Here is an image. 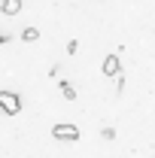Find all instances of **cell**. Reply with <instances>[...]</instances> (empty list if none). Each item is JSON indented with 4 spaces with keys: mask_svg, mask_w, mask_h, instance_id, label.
Listing matches in <instances>:
<instances>
[{
    "mask_svg": "<svg viewBox=\"0 0 155 158\" xmlns=\"http://www.w3.org/2000/svg\"><path fill=\"white\" fill-rule=\"evenodd\" d=\"M0 113H6V116H19L21 113V98L15 91H0Z\"/></svg>",
    "mask_w": 155,
    "mask_h": 158,
    "instance_id": "6da1fadb",
    "label": "cell"
},
{
    "mask_svg": "<svg viewBox=\"0 0 155 158\" xmlns=\"http://www.w3.org/2000/svg\"><path fill=\"white\" fill-rule=\"evenodd\" d=\"M79 134H82V131H79L76 125H70V122H64V125H55V128H52V137H55V140H67V143L79 140Z\"/></svg>",
    "mask_w": 155,
    "mask_h": 158,
    "instance_id": "7a4b0ae2",
    "label": "cell"
},
{
    "mask_svg": "<svg viewBox=\"0 0 155 158\" xmlns=\"http://www.w3.org/2000/svg\"><path fill=\"white\" fill-rule=\"evenodd\" d=\"M100 70H103V76L116 79L119 73H122V61H119V55H107V58H103V64H100Z\"/></svg>",
    "mask_w": 155,
    "mask_h": 158,
    "instance_id": "3957f363",
    "label": "cell"
},
{
    "mask_svg": "<svg viewBox=\"0 0 155 158\" xmlns=\"http://www.w3.org/2000/svg\"><path fill=\"white\" fill-rule=\"evenodd\" d=\"M0 12H3V15H19L21 12V0H0Z\"/></svg>",
    "mask_w": 155,
    "mask_h": 158,
    "instance_id": "277c9868",
    "label": "cell"
},
{
    "mask_svg": "<svg viewBox=\"0 0 155 158\" xmlns=\"http://www.w3.org/2000/svg\"><path fill=\"white\" fill-rule=\"evenodd\" d=\"M58 88H61V94H64L67 100H76V88H73L67 79H58Z\"/></svg>",
    "mask_w": 155,
    "mask_h": 158,
    "instance_id": "5b68a950",
    "label": "cell"
},
{
    "mask_svg": "<svg viewBox=\"0 0 155 158\" xmlns=\"http://www.w3.org/2000/svg\"><path fill=\"white\" fill-rule=\"evenodd\" d=\"M21 40H24V43H37L40 31H37V27H24V31H21Z\"/></svg>",
    "mask_w": 155,
    "mask_h": 158,
    "instance_id": "8992f818",
    "label": "cell"
},
{
    "mask_svg": "<svg viewBox=\"0 0 155 158\" xmlns=\"http://www.w3.org/2000/svg\"><path fill=\"white\" fill-rule=\"evenodd\" d=\"M100 137H103V140H116V128H103Z\"/></svg>",
    "mask_w": 155,
    "mask_h": 158,
    "instance_id": "52a82bcc",
    "label": "cell"
},
{
    "mask_svg": "<svg viewBox=\"0 0 155 158\" xmlns=\"http://www.w3.org/2000/svg\"><path fill=\"white\" fill-rule=\"evenodd\" d=\"M67 52H70V55H76V52H79V43H76V40H70V43H67Z\"/></svg>",
    "mask_w": 155,
    "mask_h": 158,
    "instance_id": "ba28073f",
    "label": "cell"
},
{
    "mask_svg": "<svg viewBox=\"0 0 155 158\" xmlns=\"http://www.w3.org/2000/svg\"><path fill=\"white\" fill-rule=\"evenodd\" d=\"M3 43H9V37H6V34H0V46H3Z\"/></svg>",
    "mask_w": 155,
    "mask_h": 158,
    "instance_id": "9c48e42d",
    "label": "cell"
}]
</instances>
